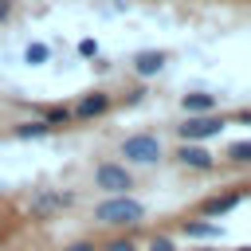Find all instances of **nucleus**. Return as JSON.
I'll use <instances>...</instances> for the list:
<instances>
[{
	"label": "nucleus",
	"mask_w": 251,
	"mask_h": 251,
	"mask_svg": "<svg viewBox=\"0 0 251 251\" xmlns=\"http://www.w3.org/2000/svg\"><path fill=\"white\" fill-rule=\"evenodd\" d=\"M16 137H47L51 133V126L43 122V118H31V122H16V129H12Z\"/></svg>",
	"instance_id": "obj_12"
},
{
	"label": "nucleus",
	"mask_w": 251,
	"mask_h": 251,
	"mask_svg": "<svg viewBox=\"0 0 251 251\" xmlns=\"http://www.w3.org/2000/svg\"><path fill=\"white\" fill-rule=\"evenodd\" d=\"M43 122L55 129V126H71L75 118H71V106H47V110H43Z\"/></svg>",
	"instance_id": "obj_14"
},
{
	"label": "nucleus",
	"mask_w": 251,
	"mask_h": 251,
	"mask_svg": "<svg viewBox=\"0 0 251 251\" xmlns=\"http://www.w3.org/2000/svg\"><path fill=\"white\" fill-rule=\"evenodd\" d=\"M78 55H98V43H94V39H82V43H78Z\"/></svg>",
	"instance_id": "obj_19"
},
{
	"label": "nucleus",
	"mask_w": 251,
	"mask_h": 251,
	"mask_svg": "<svg viewBox=\"0 0 251 251\" xmlns=\"http://www.w3.org/2000/svg\"><path fill=\"white\" fill-rule=\"evenodd\" d=\"M98 251H137V243H133L129 235H118V239H110V243H102Z\"/></svg>",
	"instance_id": "obj_16"
},
{
	"label": "nucleus",
	"mask_w": 251,
	"mask_h": 251,
	"mask_svg": "<svg viewBox=\"0 0 251 251\" xmlns=\"http://www.w3.org/2000/svg\"><path fill=\"white\" fill-rule=\"evenodd\" d=\"M94 184H98L102 192H110V196H122V192L133 188V173H129L126 165H118V161H102V165L94 169Z\"/></svg>",
	"instance_id": "obj_5"
},
{
	"label": "nucleus",
	"mask_w": 251,
	"mask_h": 251,
	"mask_svg": "<svg viewBox=\"0 0 251 251\" xmlns=\"http://www.w3.org/2000/svg\"><path fill=\"white\" fill-rule=\"evenodd\" d=\"M180 110H184V114H212V110H216V94H208V90H192V94L180 98Z\"/></svg>",
	"instance_id": "obj_10"
},
{
	"label": "nucleus",
	"mask_w": 251,
	"mask_h": 251,
	"mask_svg": "<svg viewBox=\"0 0 251 251\" xmlns=\"http://www.w3.org/2000/svg\"><path fill=\"white\" fill-rule=\"evenodd\" d=\"M235 204H243V188H231V192H216V196H208V200L200 204V216H204V220H220V216H227Z\"/></svg>",
	"instance_id": "obj_8"
},
{
	"label": "nucleus",
	"mask_w": 251,
	"mask_h": 251,
	"mask_svg": "<svg viewBox=\"0 0 251 251\" xmlns=\"http://www.w3.org/2000/svg\"><path fill=\"white\" fill-rule=\"evenodd\" d=\"M94 220L106 224V227H137V224L145 220V204L133 200L129 192H122V196L102 200V204L94 208Z\"/></svg>",
	"instance_id": "obj_1"
},
{
	"label": "nucleus",
	"mask_w": 251,
	"mask_h": 251,
	"mask_svg": "<svg viewBox=\"0 0 251 251\" xmlns=\"http://www.w3.org/2000/svg\"><path fill=\"white\" fill-rule=\"evenodd\" d=\"M204 251H216V247H204Z\"/></svg>",
	"instance_id": "obj_22"
},
{
	"label": "nucleus",
	"mask_w": 251,
	"mask_h": 251,
	"mask_svg": "<svg viewBox=\"0 0 251 251\" xmlns=\"http://www.w3.org/2000/svg\"><path fill=\"white\" fill-rule=\"evenodd\" d=\"M63 251H98V247H94L90 239H75V243H67Z\"/></svg>",
	"instance_id": "obj_18"
},
{
	"label": "nucleus",
	"mask_w": 251,
	"mask_h": 251,
	"mask_svg": "<svg viewBox=\"0 0 251 251\" xmlns=\"http://www.w3.org/2000/svg\"><path fill=\"white\" fill-rule=\"evenodd\" d=\"M227 161H231V165H247V161H251V141H235V145L227 149Z\"/></svg>",
	"instance_id": "obj_15"
},
{
	"label": "nucleus",
	"mask_w": 251,
	"mask_h": 251,
	"mask_svg": "<svg viewBox=\"0 0 251 251\" xmlns=\"http://www.w3.org/2000/svg\"><path fill=\"white\" fill-rule=\"evenodd\" d=\"M149 251H176V247H173V239H165V235H153V239H149Z\"/></svg>",
	"instance_id": "obj_17"
},
{
	"label": "nucleus",
	"mask_w": 251,
	"mask_h": 251,
	"mask_svg": "<svg viewBox=\"0 0 251 251\" xmlns=\"http://www.w3.org/2000/svg\"><path fill=\"white\" fill-rule=\"evenodd\" d=\"M224 126H227V118L212 110V114H188V118L176 126V133H180V141H208V137H216Z\"/></svg>",
	"instance_id": "obj_2"
},
{
	"label": "nucleus",
	"mask_w": 251,
	"mask_h": 251,
	"mask_svg": "<svg viewBox=\"0 0 251 251\" xmlns=\"http://www.w3.org/2000/svg\"><path fill=\"white\" fill-rule=\"evenodd\" d=\"M122 157L133 161V165H157V161L165 157V145H161V137H153V133H133V137L122 141Z\"/></svg>",
	"instance_id": "obj_3"
},
{
	"label": "nucleus",
	"mask_w": 251,
	"mask_h": 251,
	"mask_svg": "<svg viewBox=\"0 0 251 251\" xmlns=\"http://www.w3.org/2000/svg\"><path fill=\"white\" fill-rule=\"evenodd\" d=\"M71 204H75L71 192H59V188H35L31 200H27V212H31L35 220H51V216H59V212L71 208Z\"/></svg>",
	"instance_id": "obj_4"
},
{
	"label": "nucleus",
	"mask_w": 251,
	"mask_h": 251,
	"mask_svg": "<svg viewBox=\"0 0 251 251\" xmlns=\"http://www.w3.org/2000/svg\"><path fill=\"white\" fill-rule=\"evenodd\" d=\"M0 251H4V239H0Z\"/></svg>",
	"instance_id": "obj_23"
},
{
	"label": "nucleus",
	"mask_w": 251,
	"mask_h": 251,
	"mask_svg": "<svg viewBox=\"0 0 251 251\" xmlns=\"http://www.w3.org/2000/svg\"><path fill=\"white\" fill-rule=\"evenodd\" d=\"M180 231L188 239H220V224H208V220H184Z\"/></svg>",
	"instance_id": "obj_11"
},
{
	"label": "nucleus",
	"mask_w": 251,
	"mask_h": 251,
	"mask_svg": "<svg viewBox=\"0 0 251 251\" xmlns=\"http://www.w3.org/2000/svg\"><path fill=\"white\" fill-rule=\"evenodd\" d=\"M231 251H251V247H247V243H243V247H231Z\"/></svg>",
	"instance_id": "obj_21"
},
{
	"label": "nucleus",
	"mask_w": 251,
	"mask_h": 251,
	"mask_svg": "<svg viewBox=\"0 0 251 251\" xmlns=\"http://www.w3.org/2000/svg\"><path fill=\"white\" fill-rule=\"evenodd\" d=\"M12 16V0H0V20H8Z\"/></svg>",
	"instance_id": "obj_20"
},
{
	"label": "nucleus",
	"mask_w": 251,
	"mask_h": 251,
	"mask_svg": "<svg viewBox=\"0 0 251 251\" xmlns=\"http://www.w3.org/2000/svg\"><path fill=\"white\" fill-rule=\"evenodd\" d=\"M47 59H51V47H47V43H27V47H24V63L43 67Z\"/></svg>",
	"instance_id": "obj_13"
},
{
	"label": "nucleus",
	"mask_w": 251,
	"mask_h": 251,
	"mask_svg": "<svg viewBox=\"0 0 251 251\" xmlns=\"http://www.w3.org/2000/svg\"><path fill=\"white\" fill-rule=\"evenodd\" d=\"M176 157V165H184V169H196V173H208L212 165H216V157L200 145V141H180V149L173 153Z\"/></svg>",
	"instance_id": "obj_6"
},
{
	"label": "nucleus",
	"mask_w": 251,
	"mask_h": 251,
	"mask_svg": "<svg viewBox=\"0 0 251 251\" xmlns=\"http://www.w3.org/2000/svg\"><path fill=\"white\" fill-rule=\"evenodd\" d=\"M165 51H137L133 55V71L141 75V78H153V75H161L165 71Z\"/></svg>",
	"instance_id": "obj_9"
},
{
	"label": "nucleus",
	"mask_w": 251,
	"mask_h": 251,
	"mask_svg": "<svg viewBox=\"0 0 251 251\" xmlns=\"http://www.w3.org/2000/svg\"><path fill=\"white\" fill-rule=\"evenodd\" d=\"M110 110V94L106 90H90V94H82L75 106H71V118L75 122H90V118H98V114H106Z\"/></svg>",
	"instance_id": "obj_7"
}]
</instances>
